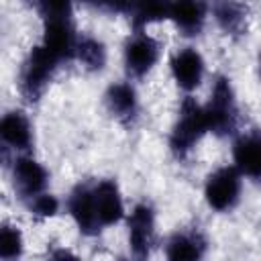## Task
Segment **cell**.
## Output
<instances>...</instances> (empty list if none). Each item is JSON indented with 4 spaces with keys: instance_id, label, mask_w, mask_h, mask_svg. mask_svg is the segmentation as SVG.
Segmentation results:
<instances>
[{
    "instance_id": "6da1fadb",
    "label": "cell",
    "mask_w": 261,
    "mask_h": 261,
    "mask_svg": "<svg viewBox=\"0 0 261 261\" xmlns=\"http://www.w3.org/2000/svg\"><path fill=\"white\" fill-rule=\"evenodd\" d=\"M206 130H208V126H206L204 108L194 98H186L179 108L177 122L173 124V130L169 137L171 153L177 159L188 157L190 151L200 143V139L204 137Z\"/></svg>"
},
{
    "instance_id": "7a4b0ae2",
    "label": "cell",
    "mask_w": 261,
    "mask_h": 261,
    "mask_svg": "<svg viewBox=\"0 0 261 261\" xmlns=\"http://www.w3.org/2000/svg\"><path fill=\"white\" fill-rule=\"evenodd\" d=\"M204 116H206V126L218 137H224L234 130L237 126V102H234V92L232 86L226 77H218L208 104L204 106Z\"/></svg>"
},
{
    "instance_id": "3957f363",
    "label": "cell",
    "mask_w": 261,
    "mask_h": 261,
    "mask_svg": "<svg viewBox=\"0 0 261 261\" xmlns=\"http://www.w3.org/2000/svg\"><path fill=\"white\" fill-rule=\"evenodd\" d=\"M57 63H59V59L47 47H43V45L33 47V51L29 53V57L24 61L22 80H20V90L29 100H37L43 94Z\"/></svg>"
},
{
    "instance_id": "277c9868",
    "label": "cell",
    "mask_w": 261,
    "mask_h": 261,
    "mask_svg": "<svg viewBox=\"0 0 261 261\" xmlns=\"http://www.w3.org/2000/svg\"><path fill=\"white\" fill-rule=\"evenodd\" d=\"M241 194V173L237 167H220L214 173H210L204 196L210 208L214 210H230Z\"/></svg>"
},
{
    "instance_id": "5b68a950",
    "label": "cell",
    "mask_w": 261,
    "mask_h": 261,
    "mask_svg": "<svg viewBox=\"0 0 261 261\" xmlns=\"http://www.w3.org/2000/svg\"><path fill=\"white\" fill-rule=\"evenodd\" d=\"M155 237V216L151 206L139 204L128 216V245L137 257H147Z\"/></svg>"
},
{
    "instance_id": "8992f818",
    "label": "cell",
    "mask_w": 261,
    "mask_h": 261,
    "mask_svg": "<svg viewBox=\"0 0 261 261\" xmlns=\"http://www.w3.org/2000/svg\"><path fill=\"white\" fill-rule=\"evenodd\" d=\"M157 57H159V45L149 35H137L124 47V65L126 71L135 77H141L147 71H151Z\"/></svg>"
},
{
    "instance_id": "52a82bcc",
    "label": "cell",
    "mask_w": 261,
    "mask_h": 261,
    "mask_svg": "<svg viewBox=\"0 0 261 261\" xmlns=\"http://www.w3.org/2000/svg\"><path fill=\"white\" fill-rule=\"evenodd\" d=\"M171 73H173L175 84L181 90H186V92L196 90L202 82V75H204L202 55L192 47L177 51L175 57L171 59Z\"/></svg>"
},
{
    "instance_id": "ba28073f",
    "label": "cell",
    "mask_w": 261,
    "mask_h": 261,
    "mask_svg": "<svg viewBox=\"0 0 261 261\" xmlns=\"http://www.w3.org/2000/svg\"><path fill=\"white\" fill-rule=\"evenodd\" d=\"M92 198H94V208L102 226L116 224L122 218L124 206L114 181H108V179L100 181L96 188H92Z\"/></svg>"
},
{
    "instance_id": "9c48e42d",
    "label": "cell",
    "mask_w": 261,
    "mask_h": 261,
    "mask_svg": "<svg viewBox=\"0 0 261 261\" xmlns=\"http://www.w3.org/2000/svg\"><path fill=\"white\" fill-rule=\"evenodd\" d=\"M14 175V186L20 192V196L24 198H35L39 194H43L45 186H47V171L41 163H37L31 157H20L14 163L12 169Z\"/></svg>"
},
{
    "instance_id": "30bf717a",
    "label": "cell",
    "mask_w": 261,
    "mask_h": 261,
    "mask_svg": "<svg viewBox=\"0 0 261 261\" xmlns=\"http://www.w3.org/2000/svg\"><path fill=\"white\" fill-rule=\"evenodd\" d=\"M69 214L75 220L77 228L84 234H96L100 232L102 224L98 220L96 208H94V198L92 190L86 186H80L71 196H69Z\"/></svg>"
},
{
    "instance_id": "8fae6325",
    "label": "cell",
    "mask_w": 261,
    "mask_h": 261,
    "mask_svg": "<svg viewBox=\"0 0 261 261\" xmlns=\"http://www.w3.org/2000/svg\"><path fill=\"white\" fill-rule=\"evenodd\" d=\"M232 157H234V167L239 169V173L249 175L251 179H257L261 175V141L257 133H249L237 139L234 149H232Z\"/></svg>"
},
{
    "instance_id": "7c38bea8",
    "label": "cell",
    "mask_w": 261,
    "mask_h": 261,
    "mask_svg": "<svg viewBox=\"0 0 261 261\" xmlns=\"http://www.w3.org/2000/svg\"><path fill=\"white\" fill-rule=\"evenodd\" d=\"M169 18L184 35H198L206 18L204 0H171Z\"/></svg>"
},
{
    "instance_id": "4fadbf2b",
    "label": "cell",
    "mask_w": 261,
    "mask_h": 261,
    "mask_svg": "<svg viewBox=\"0 0 261 261\" xmlns=\"http://www.w3.org/2000/svg\"><path fill=\"white\" fill-rule=\"evenodd\" d=\"M43 47H47L59 61L75 53V39L69 20H45Z\"/></svg>"
},
{
    "instance_id": "5bb4252c",
    "label": "cell",
    "mask_w": 261,
    "mask_h": 261,
    "mask_svg": "<svg viewBox=\"0 0 261 261\" xmlns=\"http://www.w3.org/2000/svg\"><path fill=\"white\" fill-rule=\"evenodd\" d=\"M0 137L14 149L31 147V124L22 112H8L0 120Z\"/></svg>"
},
{
    "instance_id": "9a60e30c",
    "label": "cell",
    "mask_w": 261,
    "mask_h": 261,
    "mask_svg": "<svg viewBox=\"0 0 261 261\" xmlns=\"http://www.w3.org/2000/svg\"><path fill=\"white\" fill-rule=\"evenodd\" d=\"M106 106L118 120H130L137 114V94L130 84H114L106 92Z\"/></svg>"
},
{
    "instance_id": "2e32d148",
    "label": "cell",
    "mask_w": 261,
    "mask_h": 261,
    "mask_svg": "<svg viewBox=\"0 0 261 261\" xmlns=\"http://www.w3.org/2000/svg\"><path fill=\"white\" fill-rule=\"evenodd\" d=\"M214 16L218 24L230 35H241L247 29V8L239 0H216Z\"/></svg>"
},
{
    "instance_id": "e0dca14e",
    "label": "cell",
    "mask_w": 261,
    "mask_h": 261,
    "mask_svg": "<svg viewBox=\"0 0 261 261\" xmlns=\"http://www.w3.org/2000/svg\"><path fill=\"white\" fill-rule=\"evenodd\" d=\"M204 251V243L194 234H175L167 245V257L173 261L179 259H198Z\"/></svg>"
},
{
    "instance_id": "ac0fdd59",
    "label": "cell",
    "mask_w": 261,
    "mask_h": 261,
    "mask_svg": "<svg viewBox=\"0 0 261 261\" xmlns=\"http://www.w3.org/2000/svg\"><path fill=\"white\" fill-rule=\"evenodd\" d=\"M75 55L88 69H102L106 63V49L94 37H84L75 43Z\"/></svg>"
},
{
    "instance_id": "d6986e66",
    "label": "cell",
    "mask_w": 261,
    "mask_h": 261,
    "mask_svg": "<svg viewBox=\"0 0 261 261\" xmlns=\"http://www.w3.org/2000/svg\"><path fill=\"white\" fill-rule=\"evenodd\" d=\"M169 6H171V0H135L133 14L137 24L157 22V20L169 18Z\"/></svg>"
},
{
    "instance_id": "ffe728a7",
    "label": "cell",
    "mask_w": 261,
    "mask_h": 261,
    "mask_svg": "<svg viewBox=\"0 0 261 261\" xmlns=\"http://www.w3.org/2000/svg\"><path fill=\"white\" fill-rule=\"evenodd\" d=\"M22 253V234L12 224H0V259H14Z\"/></svg>"
},
{
    "instance_id": "44dd1931",
    "label": "cell",
    "mask_w": 261,
    "mask_h": 261,
    "mask_svg": "<svg viewBox=\"0 0 261 261\" xmlns=\"http://www.w3.org/2000/svg\"><path fill=\"white\" fill-rule=\"evenodd\" d=\"M39 8L45 20H69L71 0H39Z\"/></svg>"
},
{
    "instance_id": "7402d4cb",
    "label": "cell",
    "mask_w": 261,
    "mask_h": 261,
    "mask_svg": "<svg viewBox=\"0 0 261 261\" xmlns=\"http://www.w3.org/2000/svg\"><path fill=\"white\" fill-rule=\"evenodd\" d=\"M57 208H59L57 200H55L53 196H49V194H39V196H35L33 202H31V210H33L37 216H53V214L57 212Z\"/></svg>"
},
{
    "instance_id": "603a6c76",
    "label": "cell",
    "mask_w": 261,
    "mask_h": 261,
    "mask_svg": "<svg viewBox=\"0 0 261 261\" xmlns=\"http://www.w3.org/2000/svg\"><path fill=\"white\" fill-rule=\"evenodd\" d=\"M106 6L116 12H133L135 0H106Z\"/></svg>"
},
{
    "instance_id": "cb8c5ba5",
    "label": "cell",
    "mask_w": 261,
    "mask_h": 261,
    "mask_svg": "<svg viewBox=\"0 0 261 261\" xmlns=\"http://www.w3.org/2000/svg\"><path fill=\"white\" fill-rule=\"evenodd\" d=\"M84 2H88V4H102V6H106V0H84Z\"/></svg>"
},
{
    "instance_id": "d4e9b609",
    "label": "cell",
    "mask_w": 261,
    "mask_h": 261,
    "mask_svg": "<svg viewBox=\"0 0 261 261\" xmlns=\"http://www.w3.org/2000/svg\"><path fill=\"white\" fill-rule=\"evenodd\" d=\"M2 143H4V141H2V137H0V159L4 157V149H2Z\"/></svg>"
}]
</instances>
